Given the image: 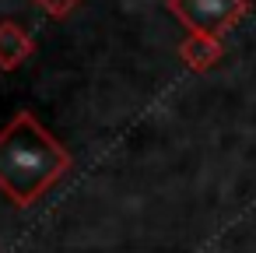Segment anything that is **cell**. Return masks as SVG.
Here are the masks:
<instances>
[{
  "label": "cell",
  "mask_w": 256,
  "mask_h": 253,
  "mask_svg": "<svg viewBox=\"0 0 256 253\" xmlns=\"http://www.w3.org/2000/svg\"><path fill=\"white\" fill-rule=\"evenodd\" d=\"M67 169L70 151L36 120V113L22 109L0 130V190L14 207L36 204Z\"/></svg>",
  "instance_id": "obj_1"
},
{
  "label": "cell",
  "mask_w": 256,
  "mask_h": 253,
  "mask_svg": "<svg viewBox=\"0 0 256 253\" xmlns=\"http://www.w3.org/2000/svg\"><path fill=\"white\" fill-rule=\"evenodd\" d=\"M193 36H221L246 15V0H165Z\"/></svg>",
  "instance_id": "obj_2"
},
{
  "label": "cell",
  "mask_w": 256,
  "mask_h": 253,
  "mask_svg": "<svg viewBox=\"0 0 256 253\" xmlns=\"http://www.w3.org/2000/svg\"><path fill=\"white\" fill-rule=\"evenodd\" d=\"M32 53V39L18 22H0V71H14Z\"/></svg>",
  "instance_id": "obj_3"
},
{
  "label": "cell",
  "mask_w": 256,
  "mask_h": 253,
  "mask_svg": "<svg viewBox=\"0 0 256 253\" xmlns=\"http://www.w3.org/2000/svg\"><path fill=\"white\" fill-rule=\"evenodd\" d=\"M179 53L193 71H207L221 60V43H218V36H193Z\"/></svg>",
  "instance_id": "obj_4"
},
{
  "label": "cell",
  "mask_w": 256,
  "mask_h": 253,
  "mask_svg": "<svg viewBox=\"0 0 256 253\" xmlns=\"http://www.w3.org/2000/svg\"><path fill=\"white\" fill-rule=\"evenodd\" d=\"M78 4H81V0H39V8H42V11H50V15H56V18L70 15Z\"/></svg>",
  "instance_id": "obj_5"
}]
</instances>
